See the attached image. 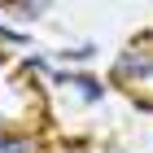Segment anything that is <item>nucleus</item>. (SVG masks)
<instances>
[{"mask_svg":"<svg viewBox=\"0 0 153 153\" xmlns=\"http://www.w3.org/2000/svg\"><path fill=\"white\" fill-rule=\"evenodd\" d=\"M70 83H74V88H79L83 96H88V101H96V96H101V88H96V79H88V74H74Z\"/></svg>","mask_w":153,"mask_h":153,"instance_id":"f03ea898","label":"nucleus"},{"mask_svg":"<svg viewBox=\"0 0 153 153\" xmlns=\"http://www.w3.org/2000/svg\"><path fill=\"white\" fill-rule=\"evenodd\" d=\"M118 70H123V74H149V70H153V61L144 57V53H127V57L118 61Z\"/></svg>","mask_w":153,"mask_h":153,"instance_id":"f257e3e1","label":"nucleus"}]
</instances>
